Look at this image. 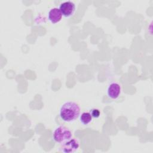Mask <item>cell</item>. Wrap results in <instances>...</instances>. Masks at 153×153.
I'll return each mask as SVG.
<instances>
[{"mask_svg": "<svg viewBox=\"0 0 153 153\" xmlns=\"http://www.w3.org/2000/svg\"><path fill=\"white\" fill-rule=\"evenodd\" d=\"M93 120V117L90 112H84L79 116V121L84 125L89 124Z\"/></svg>", "mask_w": 153, "mask_h": 153, "instance_id": "7", "label": "cell"}, {"mask_svg": "<svg viewBox=\"0 0 153 153\" xmlns=\"http://www.w3.org/2000/svg\"><path fill=\"white\" fill-rule=\"evenodd\" d=\"M62 16H63L60 9L57 7L51 8L48 13V19L53 24L60 22L62 19Z\"/></svg>", "mask_w": 153, "mask_h": 153, "instance_id": "6", "label": "cell"}, {"mask_svg": "<svg viewBox=\"0 0 153 153\" xmlns=\"http://www.w3.org/2000/svg\"><path fill=\"white\" fill-rule=\"evenodd\" d=\"M79 147V142L76 138H71L69 140L61 143L59 147L60 152L64 153H74L78 151Z\"/></svg>", "mask_w": 153, "mask_h": 153, "instance_id": "3", "label": "cell"}, {"mask_svg": "<svg viewBox=\"0 0 153 153\" xmlns=\"http://www.w3.org/2000/svg\"><path fill=\"white\" fill-rule=\"evenodd\" d=\"M72 137V131L65 126H59L56 127L53 133L54 140L60 144L69 140Z\"/></svg>", "mask_w": 153, "mask_h": 153, "instance_id": "2", "label": "cell"}, {"mask_svg": "<svg viewBox=\"0 0 153 153\" xmlns=\"http://www.w3.org/2000/svg\"><path fill=\"white\" fill-rule=\"evenodd\" d=\"M59 9L65 17L69 18L72 16L76 10L75 4L70 1L63 2L60 4Z\"/></svg>", "mask_w": 153, "mask_h": 153, "instance_id": "4", "label": "cell"}, {"mask_svg": "<svg viewBox=\"0 0 153 153\" xmlns=\"http://www.w3.org/2000/svg\"><path fill=\"white\" fill-rule=\"evenodd\" d=\"M90 113L91 114L92 117L93 118H97L100 117V112L99 111V109H96V108H94V109H92Z\"/></svg>", "mask_w": 153, "mask_h": 153, "instance_id": "8", "label": "cell"}, {"mask_svg": "<svg viewBox=\"0 0 153 153\" xmlns=\"http://www.w3.org/2000/svg\"><path fill=\"white\" fill-rule=\"evenodd\" d=\"M121 85L115 82H111L110 84H109L106 90L107 95L111 99H117L121 94Z\"/></svg>", "mask_w": 153, "mask_h": 153, "instance_id": "5", "label": "cell"}, {"mask_svg": "<svg viewBox=\"0 0 153 153\" xmlns=\"http://www.w3.org/2000/svg\"><path fill=\"white\" fill-rule=\"evenodd\" d=\"M81 108L79 105L73 101L63 103L60 106L59 115L60 118L67 123L75 121L80 115Z\"/></svg>", "mask_w": 153, "mask_h": 153, "instance_id": "1", "label": "cell"}]
</instances>
